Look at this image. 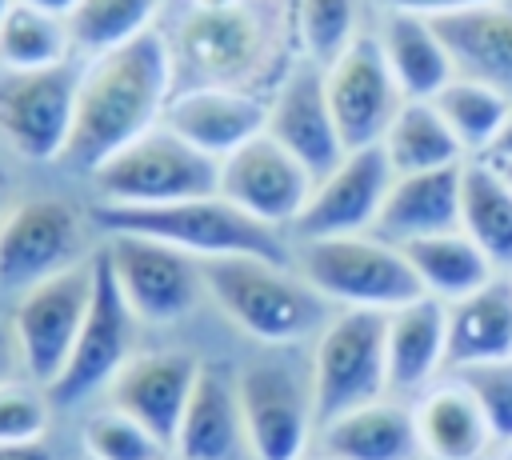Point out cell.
<instances>
[{"mask_svg": "<svg viewBox=\"0 0 512 460\" xmlns=\"http://www.w3.org/2000/svg\"><path fill=\"white\" fill-rule=\"evenodd\" d=\"M164 124L204 156L224 160L268 128V96L228 84H192L172 92Z\"/></svg>", "mask_w": 512, "mask_h": 460, "instance_id": "18", "label": "cell"}, {"mask_svg": "<svg viewBox=\"0 0 512 460\" xmlns=\"http://www.w3.org/2000/svg\"><path fill=\"white\" fill-rule=\"evenodd\" d=\"M500 460H512V444H508V448H504V456H500Z\"/></svg>", "mask_w": 512, "mask_h": 460, "instance_id": "47", "label": "cell"}, {"mask_svg": "<svg viewBox=\"0 0 512 460\" xmlns=\"http://www.w3.org/2000/svg\"><path fill=\"white\" fill-rule=\"evenodd\" d=\"M272 140H280L312 176H324L348 148L340 140L328 88H324V64L316 60H296L288 72L276 80L268 96V128Z\"/></svg>", "mask_w": 512, "mask_h": 460, "instance_id": "17", "label": "cell"}, {"mask_svg": "<svg viewBox=\"0 0 512 460\" xmlns=\"http://www.w3.org/2000/svg\"><path fill=\"white\" fill-rule=\"evenodd\" d=\"M460 180H464V164L392 176V188L380 204L372 232L384 236L388 244H412L424 236L456 232L460 228Z\"/></svg>", "mask_w": 512, "mask_h": 460, "instance_id": "20", "label": "cell"}, {"mask_svg": "<svg viewBox=\"0 0 512 460\" xmlns=\"http://www.w3.org/2000/svg\"><path fill=\"white\" fill-rule=\"evenodd\" d=\"M84 256V220L60 196H32L8 208L0 220V288L28 292Z\"/></svg>", "mask_w": 512, "mask_h": 460, "instance_id": "11", "label": "cell"}, {"mask_svg": "<svg viewBox=\"0 0 512 460\" xmlns=\"http://www.w3.org/2000/svg\"><path fill=\"white\" fill-rule=\"evenodd\" d=\"M316 428L388 396V312L340 308L316 336L312 360Z\"/></svg>", "mask_w": 512, "mask_h": 460, "instance_id": "5", "label": "cell"}, {"mask_svg": "<svg viewBox=\"0 0 512 460\" xmlns=\"http://www.w3.org/2000/svg\"><path fill=\"white\" fill-rule=\"evenodd\" d=\"M96 196L108 208H156L192 196H208L220 184V160L180 140L168 124H156L92 172Z\"/></svg>", "mask_w": 512, "mask_h": 460, "instance_id": "6", "label": "cell"}, {"mask_svg": "<svg viewBox=\"0 0 512 460\" xmlns=\"http://www.w3.org/2000/svg\"><path fill=\"white\" fill-rule=\"evenodd\" d=\"M392 164L380 144L348 148L324 176H316L304 212L296 216V240H324V236H356L372 232L380 204L392 188Z\"/></svg>", "mask_w": 512, "mask_h": 460, "instance_id": "15", "label": "cell"}, {"mask_svg": "<svg viewBox=\"0 0 512 460\" xmlns=\"http://www.w3.org/2000/svg\"><path fill=\"white\" fill-rule=\"evenodd\" d=\"M316 176L268 132L220 160L216 192L268 228H292L312 196Z\"/></svg>", "mask_w": 512, "mask_h": 460, "instance_id": "16", "label": "cell"}, {"mask_svg": "<svg viewBox=\"0 0 512 460\" xmlns=\"http://www.w3.org/2000/svg\"><path fill=\"white\" fill-rule=\"evenodd\" d=\"M8 208H12V180H8V168L0 164V220L8 216Z\"/></svg>", "mask_w": 512, "mask_h": 460, "instance_id": "43", "label": "cell"}, {"mask_svg": "<svg viewBox=\"0 0 512 460\" xmlns=\"http://www.w3.org/2000/svg\"><path fill=\"white\" fill-rule=\"evenodd\" d=\"M172 80L176 52L160 28L92 56L76 76V120L64 160L96 172L108 156L164 124Z\"/></svg>", "mask_w": 512, "mask_h": 460, "instance_id": "1", "label": "cell"}, {"mask_svg": "<svg viewBox=\"0 0 512 460\" xmlns=\"http://www.w3.org/2000/svg\"><path fill=\"white\" fill-rule=\"evenodd\" d=\"M292 264L328 304H340V308L392 312L424 296L404 248L388 244L376 232L300 240Z\"/></svg>", "mask_w": 512, "mask_h": 460, "instance_id": "4", "label": "cell"}, {"mask_svg": "<svg viewBox=\"0 0 512 460\" xmlns=\"http://www.w3.org/2000/svg\"><path fill=\"white\" fill-rule=\"evenodd\" d=\"M96 224L104 236L112 232H136L152 236L160 244H172L188 252L192 260H224V256H264V260H288V244L280 228H268L228 204L220 192L156 204V208H96Z\"/></svg>", "mask_w": 512, "mask_h": 460, "instance_id": "3", "label": "cell"}, {"mask_svg": "<svg viewBox=\"0 0 512 460\" xmlns=\"http://www.w3.org/2000/svg\"><path fill=\"white\" fill-rule=\"evenodd\" d=\"M72 52V36L64 16L12 4L4 28H0V68L4 72H48L64 68Z\"/></svg>", "mask_w": 512, "mask_h": 460, "instance_id": "32", "label": "cell"}, {"mask_svg": "<svg viewBox=\"0 0 512 460\" xmlns=\"http://www.w3.org/2000/svg\"><path fill=\"white\" fill-rule=\"evenodd\" d=\"M92 288H96V256H88V260L72 264L68 272L16 296V312L8 320H12L20 360H24V372L32 376V384L52 388L60 380V372L76 348V336L84 328Z\"/></svg>", "mask_w": 512, "mask_h": 460, "instance_id": "9", "label": "cell"}, {"mask_svg": "<svg viewBox=\"0 0 512 460\" xmlns=\"http://www.w3.org/2000/svg\"><path fill=\"white\" fill-rule=\"evenodd\" d=\"M200 364L192 352L160 348V352H136L116 380L108 384V404L140 420L148 432H156L168 448L176 440V428L184 420L188 396L196 388Z\"/></svg>", "mask_w": 512, "mask_h": 460, "instance_id": "19", "label": "cell"}, {"mask_svg": "<svg viewBox=\"0 0 512 460\" xmlns=\"http://www.w3.org/2000/svg\"><path fill=\"white\" fill-rule=\"evenodd\" d=\"M168 460H172V456H168Z\"/></svg>", "mask_w": 512, "mask_h": 460, "instance_id": "49", "label": "cell"}, {"mask_svg": "<svg viewBox=\"0 0 512 460\" xmlns=\"http://www.w3.org/2000/svg\"><path fill=\"white\" fill-rule=\"evenodd\" d=\"M244 440L236 376L224 364H200L184 420L176 428V460H232Z\"/></svg>", "mask_w": 512, "mask_h": 460, "instance_id": "24", "label": "cell"}, {"mask_svg": "<svg viewBox=\"0 0 512 460\" xmlns=\"http://www.w3.org/2000/svg\"><path fill=\"white\" fill-rule=\"evenodd\" d=\"M480 160H488V164H512V112H508V120H504V128L496 132V140H492V148L480 156Z\"/></svg>", "mask_w": 512, "mask_h": 460, "instance_id": "41", "label": "cell"}, {"mask_svg": "<svg viewBox=\"0 0 512 460\" xmlns=\"http://www.w3.org/2000/svg\"><path fill=\"white\" fill-rule=\"evenodd\" d=\"M448 368V304L416 296L388 312V392L420 396Z\"/></svg>", "mask_w": 512, "mask_h": 460, "instance_id": "21", "label": "cell"}, {"mask_svg": "<svg viewBox=\"0 0 512 460\" xmlns=\"http://www.w3.org/2000/svg\"><path fill=\"white\" fill-rule=\"evenodd\" d=\"M28 8H40V12H52V16H68L76 8V0H20Z\"/></svg>", "mask_w": 512, "mask_h": 460, "instance_id": "42", "label": "cell"}, {"mask_svg": "<svg viewBox=\"0 0 512 460\" xmlns=\"http://www.w3.org/2000/svg\"><path fill=\"white\" fill-rule=\"evenodd\" d=\"M204 296L248 336L268 348H292L320 336L328 324V300L296 272L288 260L264 256H224L204 260Z\"/></svg>", "mask_w": 512, "mask_h": 460, "instance_id": "2", "label": "cell"}, {"mask_svg": "<svg viewBox=\"0 0 512 460\" xmlns=\"http://www.w3.org/2000/svg\"><path fill=\"white\" fill-rule=\"evenodd\" d=\"M380 148L396 176L452 168V164L468 160V152L460 148V140L452 136V128L444 124V116L432 100H404L400 112L392 116Z\"/></svg>", "mask_w": 512, "mask_h": 460, "instance_id": "30", "label": "cell"}, {"mask_svg": "<svg viewBox=\"0 0 512 460\" xmlns=\"http://www.w3.org/2000/svg\"><path fill=\"white\" fill-rule=\"evenodd\" d=\"M324 88H328V104H332L344 148L380 144L392 116L404 104V92L380 52L376 32H356L324 64Z\"/></svg>", "mask_w": 512, "mask_h": 460, "instance_id": "12", "label": "cell"}, {"mask_svg": "<svg viewBox=\"0 0 512 460\" xmlns=\"http://www.w3.org/2000/svg\"><path fill=\"white\" fill-rule=\"evenodd\" d=\"M460 232L492 260L500 276H512V184L488 160H464Z\"/></svg>", "mask_w": 512, "mask_h": 460, "instance_id": "28", "label": "cell"}, {"mask_svg": "<svg viewBox=\"0 0 512 460\" xmlns=\"http://www.w3.org/2000/svg\"><path fill=\"white\" fill-rule=\"evenodd\" d=\"M412 416L424 460H480L488 444H496L476 396L456 376L420 392Z\"/></svg>", "mask_w": 512, "mask_h": 460, "instance_id": "26", "label": "cell"}, {"mask_svg": "<svg viewBox=\"0 0 512 460\" xmlns=\"http://www.w3.org/2000/svg\"><path fill=\"white\" fill-rule=\"evenodd\" d=\"M316 456L328 460H424L408 404L372 400L316 428Z\"/></svg>", "mask_w": 512, "mask_h": 460, "instance_id": "23", "label": "cell"}, {"mask_svg": "<svg viewBox=\"0 0 512 460\" xmlns=\"http://www.w3.org/2000/svg\"><path fill=\"white\" fill-rule=\"evenodd\" d=\"M192 8H228V4H240V0H188Z\"/></svg>", "mask_w": 512, "mask_h": 460, "instance_id": "44", "label": "cell"}, {"mask_svg": "<svg viewBox=\"0 0 512 460\" xmlns=\"http://www.w3.org/2000/svg\"><path fill=\"white\" fill-rule=\"evenodd\" d=\"M424 296H436L444 304L464 300L468 292L484 288L488 280H496L500 272L492 268V260L456 228V232H440V236H424L412 244H400Z\"/></svg>", "mask_w": 512, "mask_h": 460, "instance_id": "29", "label": "cell"}, {"mask_svg": "<svg viewBox=\"0 0 512 460\" xmlns=\"http://www.w3.org/2000/svg\"><path fill=\"white\" fill-rule=\"evenodd\" d=\"M12 4H16V0H0V28H4V20H8V12H12Z\"/></svg>", "mask_w": 512, "mask_h": 460, "instance_id": "45", "label": "cell"}, {"mask_svg": "<svg viewBox=\"0 0 512 460\" xmlns=\"http://www.w3.org/2000/svg\"><path fill=\"white\" fill-rule=\"evenodd\" d=\"M496 168H500V172H504V180L512 184V164H496Z\"/></svg>", "mask_w": 512, "mask_h": 460, "instance_id": "46", "label": "cell"}, {"mask_svg": "<svg viewBox=\"0 0 512 460\" xmlns=\"http://www.w3.org/2000/svg\"><path fill=\"white\" fill-rule=\"evenodd\" d=\"M512 356V276L448 304V372Z\"/></svg>", "mask_w": 512, "mask_h": 460, "instance_id": "27", "label": "cell"}, {"mask_svg": "<svg viewBox=\"0 0 512 460\" xmlns=\"http://www.w3.org/2000/svg\"><path fill=\"white\" fill-rule=\"evenodd\" d=\"M76 120V76L64 68L48 72H4L0 76V140L32 164L64 160Z\"/></svg>", "mask_w": 512, "mask_h": 460, "instance_id": "13", "label": "cell"}, {"mask_svg": "<svg viewBox=\"0 0 512 460\" xmlns=\"http://www.w3.org/2000/svg\"><path fill=\"white\" fill-rule=\"evenodd\" d=\"M376 40H380V52H384L404 100H432L444 84L456 80L452 56H448L432 16L384 8Z\"/></svg>", "mask_w": 512, "mask_h": 460, "instance_id": "25", "label": "cell"}, {"mask_svg": "<svg viewBox=\"0 0 512 460\" xmlns=\"http://www.w3.org/2000/svg\"><path fill=\"white\" fill-rule=\"evenodd\" d=\"M296 36L304 56L328 64L360 28H356V0H296L292 4Z\"/></svg>", "mask_w": 512, "mask_h": 460, "instance_id": "35", "label": "cell"}, {"mask_svg": "<svg viewBox=\"0 0 512 460\" xmlns=\"http://www.w3.org/2000/svg\"><path fill=\"white\" fill-rule=\"evenodd\" d=\"M84 460H88V456H84Z\"/></svg>", "mask_w": 512, "mask_h": 460, "instance_id": "50", "label": "cell"}, {"mask_svg": "<svg viewBox=\"0 0 512 460\" xmlns=\"http://www.w3.org/2000/svg\"><path fill=\"white\" fill-rule=\"evenodd\" d=\"M384 8H400V12H420V16H444V12H460V8H476V4H496V0H380Z\"/></svg>", "mask_w": 512, "mask_h": 460, "instance_id": "38", "label": "cell"}, {"mask_svg": "<svg viewBox=\"0 0 512 460\" xmlns=\"http://www.w3.org/2000/svg\"><path fill=\"white\" fill-rule=\"evenodd\" d=\"M124 304L144 324H176L204 296L200 260L136 232H112L100 248Z\"/></svg>", "mask_w": 512, "mask_h": 460, "instance_id": "10", "label": "cell"}, {"mask_svg": "<svg viewBox=\"0 0 512 460\" xmlns=\"http://www.w3.org/2000/svg\"><path fill=\"white\" fill-rule=\"evenodd\" d=\"M48 388L40 384H4L0 388V444L44 440L48 432Z\"/></svg>", "mask_w": 512, "mask_h": 460, "instance_id": "37", "label": "cell"}, {"mask_svg": "<svg viewBox=\"0 0 512 460\" xmlns=\"http://www.w3.org/2000/svg\"><path fill=\"white\" fill-rule=\"evenodd\" d=\"M456 76L480 80L512 96V4H476L460 12L432 16Z\"/></svg>", "mask_w": 512, "mask_h": 460, "instance_id": "22", "label": "cell"}, {"mask_svg": "<svg viewBox=\"0 0 512 460\" xmlns=\"http://www.w3.org/2000/svg\"><path fill=\"white\" fill-rule=\"evenodd\" d=\"M244 444L256 460H304L316 436L312 372L288 360H252L236 376Z\"/></svg>", "mask_w": 512, "mask_h": 460, "instance_id": "8", "label": "cell"}, {"mask_svg": "<svg viewBox=\"0 0 512 460\" xmlns=\"http://www.w3.org/2000/svg\"><path fill=\"white\" fill-rule=\"evenodd\" d=\"M80 444L88 460H168V444L120 408H100L84 420Z\"/></svg>", "mask_w": 512, "mask_h": 460, "instance_id": "34", "label": "cell"}, {"mask_svg": "<svg viewBox=\"0 0 512 460\" xmlns=\"http://www.w3.org/2000/svg\"><path fill=\"white\" fill-rule=\"evenodd\" d=\"M16 364L24 368V360H20V344H16L12 320H4V316H0V388H4V384H12Z\"/></svg>", "mask_w": 512, "mask_h": 460, "instance_id": "39", "label": "cell"}, {"mask_svg": "<svg viewBox=\"0 0 512 460\" xmlns=\"http://www.w3.org/2000/svg\"><path fill=\"white\" fill-rule=\"evenodd\" d=\"M480 404L492 440L496 444H512V356L508 360H488V364H468L452 372Z\"/></svg>", "mask_w": 512, "mask_h": 460, "instance_id": "36", "label": "cell"}, {"mask_svg": "<svg viewBox=\"0 0 512 460\" xmlns=\"http://www.w3.org/2000/svg\"><path fill=\"white\" fill-rule=\"evenodd\" d=\"M304 460H328V456H304Z\"/></svg>", "mask_w": 512, "mask_h": 460, "instance_id": "48", "label": "cell"}, {"mask_svg": "<svg viewBox=\"0 0 512 460\" xmlns=\"http://www.w3.org/2000/svg\"><path fill=\"white\" fill-rule=\"evenodd\" d=\"M176 56L196 72V84H228L252 88L264 80H280L276 72V40L268 20L248 4L228 8H192L176 32Z\"/></svg>", "mask_w": 512, "mask_h": 460, "instance_id": "7", "label": "cell"}, {"mask_svg": "<svg viewBox=\"0 0 512 460\" xmlns=\"http://www.w3.org/2000/svg\"><path fill=\"white\" fill-rule=\"evenodd\" d=\"M0 460H56V452L44 440H28V444H0Z\"/></svg>", "mask_w": 512, "mask_h": 460, "instance_id": "40", "label": "cell"}, {"mask_svg": "<svg viewBox=\"0 0 512 460\" xmlns=\"http://www.w3.org/2000/svg\"><path fill=\"white\" fill-rule=\"evenodd\" d=\"M132 336H136V316L124 304L104 256L96 252V288H92V304L84 316V328L76 336V348L60 372V380L48 388L52 404H84L96 392H108V384L116 380V372L136 356L132 352Z\"/></svg>", "mask_w": 512, "mask_h": 460, "instance_id": "14", "label": "cell"}, {"mask_svg": "<svg viewBox=\"0 0 512 460\" xmlns=\"http://www.w3.org/2000/svg\"><path fill=\"white\" fill-rule=\"evenodd\" d=\"M432 104L440 108L444 124L452 128V136L460 140L468 160H480L492 148L496 132L504 128V120L512 112V96H504L480 80H468V76H456L452 84H444L432 96Z\"/></svg>", "mask_w": 512, "mask_h": 460, "instance_id": "31", "label": "cell"}, {"mask_svg": "<svg viewBox=\"0 0 512 460\" xmlns=\"http://www.w3.org/2000/svg\"><path fill=\"white\" fill-rule=\"evenodd\" d=\"M164 0H76L64 16L72 48L100 56L156 28V12Z\"/></svg>", "mask_w": 512, "mask_h": 460, "instance_id": "33", "label": "cell"}]
</instances>
